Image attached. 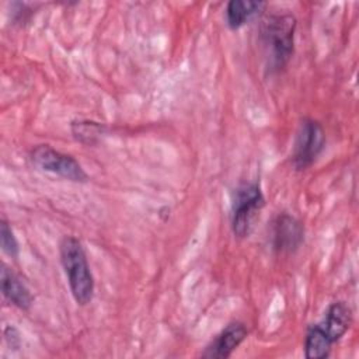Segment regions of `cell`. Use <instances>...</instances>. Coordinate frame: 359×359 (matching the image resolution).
<instances>
[{"label":"cell","instance_id":"6da1fadb","mask_svg":"<svg viewBox=\"0 0 359 359\" xmlns=\"http://www.w3.org/2000/svg\"><path fill=\"white\" fill-rule=\"evenodd\" d=\"M353 313L345 302L331 303L324 317L311 325L304 338V356L307 359H324L330 355L332 345L338 342L351 328Z\"/></svg>","mask_w":359,"mask_h":359},{"label":"cell","instance_id":"7a4b0ae2","mask_svg":"<svg viewBox=\"0 0 359 359\" xmlns=\"http://www.w3.org/2000/svg\"><path fill=\"white\" fill-rule=\"evenodd\" d=\"M296 18L292 14H271L261 21L259 39L271 72L282 70L294 50Z\"/></svg>","mask_w":359,"mask_h":359},{"label":"cell","instance_id":"3957f363","mask_svg":"<svg viewBox=\"0 0 359 359\" xmlns=\"http://www.w3.org/2000/svg\"><path fill=\"white\" fill-rule=\"evenodd\" d=\"M59 254L74 302L80 306L91 303L95 283L81 241L73 236H65L59 244Z\"/></svg>","mask_w":359,"mask_h":359},{"label":"cell","instance_id":"277c9868","mask_svg":"<svg viewBox=\"0 0 359 359\" xmlns=\"http://www.w3.org/2000/svg\"><path fill=\"white\" fill-rule=\"evenodd\" d=\"M264 205L265 198L257 182H245L236 189L231 209V230L237 238H245L251 234Z\"/></svg>","mask_w":359,"mask_h":359},{"label":"cell","instance_id":"5b68a950","mask_svg":"<svg viewBox=\"0 0 359 359\" xmlns=\"http://www.w3.org/2000/svg\"><path fill=\"white\" fill-rule=\"evenodd\" d=\"M31 161L42 171L52 172L73 182H86L87 172L70 154L62 153L49 144H38L31 150Z\"/></svg>","mask_w":359,"mask_h":359},{"label":"cell","instance_id":"8992f818","mask_svg":"<svg viewBox=\"0 0 359 359\" xmlns=\"http://www.w3.org/2000/svg\"><path fill=\"white\" fill-rule=\"evenodd\" d=\"M325 146V132L318 121L304 118L296 132L292 163L296 170L309 168Z\"/></svg>","mask_w":359,"mask_h":359},{"label":"cell","instance_id":"52a82bcc","mask_svg":"<svg viewBox=\"0 0 359 359\" xmlns=\"http://www.w3.org/2000/svg\"><path fill=\"white\" fill-rule=\"evenodd\" d=\"M304 240L303 224L289 213H279L272 222V248L279 254L296 251Z\"/></svg>","mask_w":359,"mask_h":359},{"label":"cell","instance_id":"ba28073f","mask_svg":"<svg viewBox=\"0 0 359 359\" xmlns=\"http://www.w3.org/2000/svg\"><path fill=\"white\" fill-rule=\"evenodd\" d=\"M247 327L240 321L230 323L226 325L205 348L202 358L208 359H226L240 346L247 338Z\"/></svg>","mask_w":359,"mask_h":359},{"label":"cell","instance_id":"9c48e42d","mask_svg":"<svg viewBox=\"0 0 359 359\" xmlns=\"http://www.w3.org/2000/svg\"><path fill=\"white\" fill-rule=\"evenodd\" d=\"M1 293L3 296L15 307L21 310H28L34 303V296L24 280L6 265L1 266Z\"/></svg>","mask_w":359,"mask_h":359},{"label":"cell","instance_id":"30bf717a","mask_svg":"<svg viewBox=\"0 0 359 359\" xmlns=\"http://www.w3.org/2000/svg\"><path fill=\"white\" fill-rule=\"evenodd\" d=\"M265 3L252 0H231L226 6V22L230 29H238L250 20L257 17Z\"/></svg>","mask_w":359,"mask_h":359},{"label":"cell","instance_id":"8fae6325","mask_svg":"<svg viewBox=\"0 0 359 359\" xmlns=\"http://www.w3.org/2000/svg\"><path fill=\"white\" fill-rule=\"evenodd\" d=\"M105 128L94 121H76L72 122V133L81 143H95L101 135H104Z\"/></svg>","mask_w":359,"mask_h":359},{"label":"cell","instance_id":"7c38bea8","mask_svg":"<svg viewBox=\"0 0 359 359\" xmlns=\"http://www.w3.org/2000/svg\"><path fill=\"white\" fill-rule=\"evenodd\" d=\"M0 243H1L3 251L10 258L15 259L18 257V254H20L18 241L14 236V231H13L11 226L8 224V222L6 219H1V222H0Z\"/></svg>","mask_w":359,"mask_h":359},{"label":"cell","instance_id":"4fadbf2b","mask_svg":"<svg viewBox=\"0 0 359 359\" xmlns=\"http://www.w3.org/2000/svg\"><path fill=\"white\" fill-rule=\"evenodd\" d=\"M4 337H6V341L8 342V345L11 348L17 349L20 346V334L14 327H7L4 330Z\"/></svg>","mask_w":359,"mask_h":359}]
</instances>
